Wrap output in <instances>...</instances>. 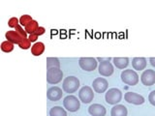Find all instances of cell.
Returning a JSON list of instances; mask_svg holds the SVG:
<instances>
[{
	"label": "cell",
	"mask_w": 155,
	"mask_h": 116,
	"mask_svg": "<svg viewBox=\"0 0 155 116\" xmlns=\"http://www.w3.org/2000/svg\"><path fill=\"white\" fill-rule=\"evenodd\" d=\"M80 87V80L78 77L73 76H69L64 79L62 83V88L66 93H75V92L79 89Z\"/></svg>",
	"instance_id": "6da1fadb"
},
{
	"label": "cell",
	"mask_w": 155,
	"mask_h": 116,
	"mask_svg": "<svg viewBox=\"0 0 155 116\" xmlns=\"http://www.w3.org/2000/svg\"><path fill=\"white\" fill-rule=\"evenodd\" d=\"M121 80H122L125 84L134 86L136 84H138L139 76L137 72L132 69L124 70L122 72H121Z\"/></svg>",
	"instance_id": "7a4b0ae2"
},
{
	"label": "cell",
	"mask_w": 155,
	"mask_h": 116,
	"mask_svg": "<svg viewBox=\"0 0 155 116\" xmlns=\"http://www.w3.org/2000/svg\"><path fill=\"white\" fill-rule=\"evenodd\" d=\"M63 72L59 68H51L47 70V81L50 84H57L62 80Z\"/></svg>",
	"instance_id": "3957f363"
},
{
	"label": "cell",
	"mask_w": 155,
	"mask_h": 116,
	"mask_svg": "<svg viewBox=\"0 0 155 116\" xmlns=\"http://www.w3.org/2000/svg\"><path fill=\"white\" fill-rule=\"evenodd\" d=\"M63 105H64V108L67 110H69L70 112H76V111L79 110L81 105H80L79 99H78L76 96L69 95L65 97L64 100H63Z\"/></svg>",
	"instance_id": "277c9868"
},
{
	"label": "cell",
	"mask_w": 155,
	"mask_h": 116,
	"mask_svg": "<svg viewBox=\"0 0 155 116\" xmlns=\"http://www.w3.org/2000/svg\"><path fill=\"white\" fill-rule=\"evenodd\" d=\"M105 99L109 105H116L122 99V93L117 88H110L106 93Z\"/></svg>",
	"instance_id": "5b68a950"
},
{
	"label": "cell",
	"mask_w": 155,
	"mask_h": 116,
	"mask_svg": "<svg viewBox=\"0 0 155 116\" xmlns=\"http://www.w3.org/2000/svg\"><path fill=\"white\" fill-rule=\"evenodd\" d=\"M97 59L93 57H81L79 60V65L84 71L91 72L97 68Z\"/></svg>",
	"instance_id": "8992f818"
},
{
	"label": "cell",
	"mask_w": 155,
	"mask_h": 116,
	"mask_svg": "<svg viewBox=\"0 0 155 116\" xmlns=\"http://www.w3.org/2000/svg\"><path fill=\"white\" fill-rule=\"evenodd\" d=\"M79 98L80 101H81L84 104H89L91 101H93L94 98V93L93 90L91 89L89 86H84L79 92Z\"/></svg>",
	"instance_id": "52a82bcc"
},
{
	"label": "cell",
	"mask_w": 155,
	"mask_h": 116,
	"mask_svg": "<svg viewBox=\"0 0 155 116\" xmlns=\"http://www.w3.org/2000/svg\"><path fill=\"white\" fill-rule=\"evenodd\" d=\"M124 99H125L126 102H127V103L133 104V105H143L144 103L143 97L142 95L138 94V93H135V92H127V93H125Z\"/></svg>",
	"instance_id": "ba28073f"
},
{
	"label": "cell",
	"mask_w": 155,
	"mask_h": 116,
	"mask_svg": "<svg viewBox=\"0 0 155 116\" xmlns=\"http://www.w3.org/2000/svg\"><path fill=\"white\" fill-rule=\"evenodd\" d=\"M92 86H93V89L97 93H104V92L108 89L109 83L107 81L106 79L104 77H97L92 82Z\"/></svg>",
	"instance_id": "9c48e42d"
},
{
	"label": "cell",
	"mask_w": 155,
	"mask_h": 116,
	"mask_svg": "<svg viewBox=\"0 0 155 116\" xmlns=\"http://www.w3.org/2000/svg\"><path fill=\"white\" fill-rule=\"evenodd\" d=\"M140 80L143 84L145 86H151L155 83V71L153 70H145L142 76H140Z\"/></svg>",
	"instance_id": "30bf717a"
},
{
	"label": "cell",
	"mask_w": 155,
	"mask_h": 116,
	"mask_svg": "<svg viewBox=\"0 0 155 116\" xmlns=\"http://www.w3.org/2000/svg\"><path fill=\"white\" fill-rule=\"evenodd\" d=\"M99 74L103 76H110L114 74V66L111 65V63L109 60L100 62Z\"/></svg>",
	"instance_id": "8fae6325"
},
{
	"label": "cell",
	"mask_w": 155,
	"mask_h": 116,
	"mask_svg": "<svg viewBox=\"0 0 155 116\" xmlns=\"http://www.w3.org/2000/svg\"><path fill=\"white\" fill-rule=\"evenodd\" d=\"M62 89L57 86L51 87L47 92V98L51 102H57L62 98Z\"/></svg>",
	"instance_id": "7c38bea8"
},
{
	"label": "cell",
	"mask_w": 155,
	"mask_h": 116,
	"mask_svg": "<svg viewBox=\"0 0 155 116\" xmlns=\"http://www.w3.org/2000/svg\"><path fill=\"white\" fill-rule=\"evenodd\" d=\"M88 112L92 116H105L107 110L104 105L99 104H93L88 108Z\"/></svg>",
	"instance_id": "4fadbf2b"
},
{
	"label": "cell",
	"mask_w": 155,
	"mask_h": 116,
	"mask_svg": "<svg viewBox=\"0 0 155 116\" xmlns=\"http://www.w3.org/2000/svg\"><path fill=\"white\" fill-rule=\"evenodd\" d=\"M5 37H6L7 41L11 42L12 44H17V45H19L23 39H25L24 37H22L18 32H17L16 30L8 31L6 34H5Z\"/></svg>",
	"instance_id": "5bb4252c"
},
{
	"label": "cell",
	"mask_w": 155,
	"mask_h": 116,
	"mask_svg": "<svg viewBox=\"0 0 155 116\" xmlns=\"http://www.w3.org/2000/svg\"><path fill=\"white\" fill-rule=\"evenodd\" d=\"M132 66L134 70L142 71L144 70L147 67V59L144 57H135L132 60Z\"/></svg>",
	"instance_id": "9a60e30c"
},
{
	"label": "cell",
	"mask_w": 155,
	"mask_h": 116,
	"mask_svg": "<svg viewBox=\"0 0 155 116\" xmlns=\"http://www.w3.org/2000/svg\"><path fill=\"white\" fill-rule=\"evenodd\" d=\"M128 111L123 105H115L110 110L111 116H127Z\"/></svg>",
	"instance_id": "2e32d148"
},
{
	"label": "cell",
	"mask_w": 155,
	"mask_h": 116,
	"mask_svg": "<svg viewBox=\"0 0 155 116\" xmlns=\"http://www.w3.org/2000/svg\"><path fill=\"white\" fill-rule=\"evenodd\" d=\"M45 51V45L41 42L35 43L31 47V53L34 56H40Z\"/></svg>",
	"instance_id": "e0dca14e"
},
{
	"label": "cell",
	"mask_w": 155,
	"mask_h": 116,
	"mask_svg": "<svg viewBox=\"0 0 155 116\" xmlns=\"http://www.w3.org/2000/svg\"><path fill=\"white\" fill-rule=\"evenodd\" d=\"M114 63L116 68L118 69H124L129 64V59L127 57H114Z\"/></svg>",
	"instance_id": "ac0fdd59"
},
{
	"label": "cell",
	"mask_w": 155,
	"mask_h": 116,
	"mask_svg": "<svg viewBox=\"0 0 155 116\" xmlns=\"http://www.w3.org/2000/svg\"><path fill=\"white\" fill-rule=\"evenodd\" d=\"M51 68H59L60 69V61L56 57H48L47 58V70Z\"/></svg>",
	"instance_id": "d6986e66"
},
{
	"label": "cell",
	"mask_w": 155,
	"mask_h": 116,
	"mask_svg": "<svg viewBox=\"0 0 155 116\" xmlns=\"http://www.w3.org/2000/svg\"><path fill=\"white\" fill-rule=\"evenodd\" d=\"M51 116H67V112L64 108H62L61 106H53L50 110Z\"/></svg>",
	"instance_id": "ffe728a7"
},
{
	"label": "cell",
	"mask_w": 155,
	"mask_h": 116,
	"mask_svg": "<svg viewBox=\"0 0 155 116\" xmlns=\"http://www.w3.org/2000/svg\"><path fill=\"white\" fill-rule=\"evenodd\" d=\"M40 27L39 26V24H38V22L36 21H30L29 22L27 25L25 26V29H24V30H25V32L26 33H29L31 35V34H34L36 31H37V29Z\"/></svg>",
	"instance_id": "44dd1931"
},
{
	"label": "cell",
	"mask_w": 155,
	"mask_h": 116,
	"mask_svg": "<svg viewBox=\"0 0 155 116\" xmlns=\"http://www.w3.org/2000/svg\"><path fill=\"white\" fill-rule=\"evenodd\" d=\"M14 50V44H12L9 41H4L1 44V50L4 52H11Z\"/></svg>",
	"instance_id": "7402d4cb"
},
{
	"label": "cell",
	"mask_w": 155,
	"mask_h": 116,
	"mask_svg": "<svg viewBox=\"0 0 155 116\" xmlns=\"http://www.w3.org/2000/svg\"><path fill=\"white\" fill-rule=\"evenodd\" d=\"M32 21L33 19L30 16H29V14H23V16H21V18H19V23L23 26H26L27 24Z\"/></svg>",
	"instance_id": "603a6c76"
},
{
	"label": "cell",
	"mask_w": 155,
	"mask_h": 116,
	"mask_svg": "<svg viewBox=\"0 0 155 116\" xmlns=\"http://www.w3.org/2000/svg\"><path fill=\"white\" fill-rule=\"evenodd\" d=\"M18 47H21V50H28V48L31 47V42L29 41V39L25 38L21 42V44L18 45Z\"/></svg>",
	"instance_id": "cb8c5ba5"
},
{
	"label": "cell",
	"mask_w": 155,
	"mask_h": 116,
	"mask_svg": "<svg viewBox=\"0 0 155 116\" xmlns=\"http://www.w3.org/2000/svg\"><path fill=\"white\" fill-rule=\"evenodd\" d=\"M8 25L10 27H15L16 28L17 25H18V19L17 18H11L9 19V21H8Z\"/></svg>",
	"instance_id": "d4e9b609"
},
{
	"label": "cell",
	"mask_w": 155,
	"mask_h": 116,
	"mask_svg": "<svg viewBox=\"0 0 155 116\" xmlns=\"http://www.w3.org/2000/svg\"><path fill=\"white\" fill-rule=\"evenodd\" d=\"M16 31H17V32H18L19 34H21V35L22 37L26 38L27 33L25 32V30H23L22 27H21V25H19V24H18V25H17V26H16Z\"/></svg>",
	"instance_id": "484cf974"
},
{
	"label": "cell",
	"mask_w": 155,
	"mask_h": 116,
	"mask_svg": "<svg viewBox=\"0 0 155 116\" xmlns=\"http://www.w3.org/2000/svg\"><path fill=\"white\" fill-rule=\"evenodd\" d=\"M148 101H149L150 104L155 106V90H153L151 93L149 94V96H148Z\"/></svg>",
	"instance_id": "4316f807"
},
{
	"label": "cell",
	"mask_w": 155,
	"mask_h": 116,
	"mask_svg": "<svg viewBox=\"0 0 155 116\" xmlns=\"http://www.w3.org/2000/svg\"><path fill=\"white\" fill-rule=\"evenodd\" d=\"M45 32H46V29L44 28V27H41L40 26V27L37 29V31L35 32V34H37L38 36H40V35H43V34L45 33Z\"/></svg>",
	"instance_id": "83f0119b"
},
{
	"label": "cell",
	"mask_w": 155,
	"mask_h": 116,
	"mask_svg": "<svg viewBox=\"0 0 155 116\" xmlns=\"http://www.w3.org/2000/svg\"><path fill=\"white\" fill-rule=\"evenodd\" d=\"M37 38H38V35H37V34L34 33V34H31V35L29 36L28 39H29V41H30V42H36Z\"/></svg>",
	"instance_id": "f1b7e54d"
},
{
	"label": "cell",
	"mask_w": 155,
	"mask_h": 116,
	"mask_svg": "<svg viewBox=\"0 0 155 116\" xmlns=\"http://www.w3.org/2000/svg\"><path fill=\"white\" fill-rule=\"evenodd\" d=\"M149 62H150V64H151L153 67H155V57H151V58H150Z\"/></svg>",
	"instance_id": "f546056e"
}]
</instances>
